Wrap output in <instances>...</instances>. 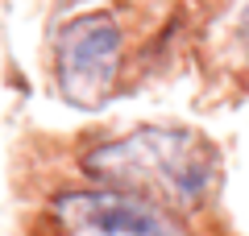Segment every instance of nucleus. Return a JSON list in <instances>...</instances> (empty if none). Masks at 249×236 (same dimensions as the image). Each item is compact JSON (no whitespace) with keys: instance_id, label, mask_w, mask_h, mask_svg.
<instances>
[{"instance_id":"obj_1","label":"nucleus","mask_w":249,"mask_h":236,"mask_svg":"<svg viewBox=\"0 0 249 236\" xmlns=\"http://www.w3.org/2000/svg\"><path fill=\"white\" fill-rule=\"evenodd\" d=\"M83 170L100 183H112L116 191H133L170 207H196L212 195L220 157L196 129L145 124L83 153Z\"/></svg>"},{"instance_id":"obj_2","label":"nucleus","mask_w":249,"mask_h":236,"mask_svg":"<svg viewBox=\"0 0 249 236\" xmlns=\"http://www.w3.org/2000/svg\"><path fill=\"white\" fill-rule=\"evenodd\" d=\"M121 67V29L112 17L91 13L75 17L54 37V79L67 104L75 108H100L108 104Z\"/></svg>"},{"instance_id":"obj_3","label":"nucleus","mask_w":249,"mask_h":236,"mask_svg":"<svg viewBox=\"0 0 249 236\" xmlns=\"http://www.w3.org/2000/svg\"><path fill=\"white\" fill-rule=\"evenodd\" d=\"M50 211L67 236H187L154 199L133 191H62Z\"/></svg>"},{"instance_id":"obj_4","label":"nucleus","mask_w":249,"mask_h":236,"mask_svg":"<svg viewBox=\"0 0 249 236\" xmlns=\"http://www.w3.org/2000/svg\"><path fill=\"white\" fill-rule=\"evenodd\" d=\"M245 42H249V9H245Z\"/></svg>"}]
</instances>
